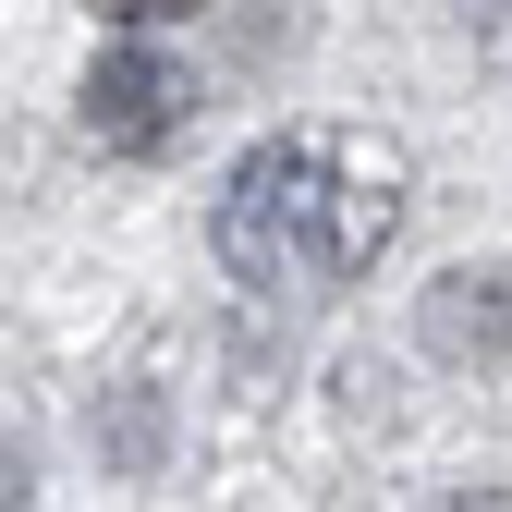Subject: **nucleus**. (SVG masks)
<instances>
[{
    "mask_svg": "<svg viewBox=\"0 0 512 512\" xmlns=\"http://www.w3.org/2000/svg\"><path fill=\"white\" fill-rule=\"evenodd\" d=\"M391 232H403V159L378 135H342V122H281L220 183V256L256 293L366 281Z\"/></svg>",
    "mask_w": 512,
    "mask_h": 512,
    "instance_id": "1",
    "label": "nucleus"
},
{
    "mask_svg": "<svg viewBox=\"0 0 512 512\" xmlns=\"http://www.w3.org/2000/svg\"><path fill=\"white\" fill-rule=\"evenodd\" d=\"M183 122H196V86H183V61H159V49H110L86 74V135L98 147H159Z\"/></svg>",
    "mask_w": 512,
    "mask_h": 512,
    "instance_id": "2",
    "label": "nucleus"
},
{
    "mask_svg": "<svg viewBox=\"0 0 512 512\" xmlns=\"http://www.w3.org/2000/svg\"><path fill=\"white\" fill-rule=\"evenodd\" d=\"M415 342L439 366H512V269H439L415 293Z\"/></svg>",
    "mask_w": 512,
    "mask_h": 512,
    "instance_id": "3",
    "label": "nucleus"
},
{
    "mask_svg": "<svg viewBox=\"0 0 512 512\" xmlns=\"http://www.w3.org/2000/svg\"><path fill=\"white\" fill-rule=\"evenodd\" d=\"M183 13H208V0H110V25H183Z\"/></svg>",
    "mask_w": 512,
    "mask_h": 512,
    "instance_id": "4",
    "label": "nucleus"
}]
</instances>
